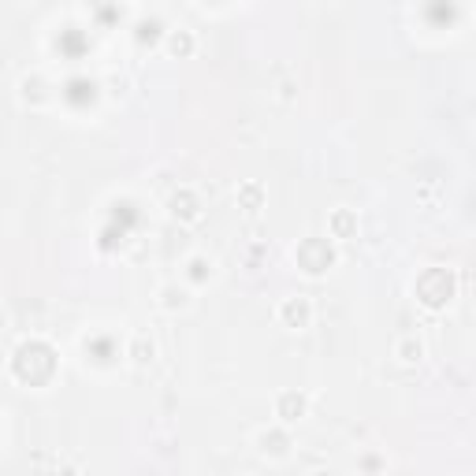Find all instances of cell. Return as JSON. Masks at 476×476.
Returning a JSON list of instances; mask_svg holds the SVG:
<instances>
[{"label":"cell","instance_id":"6da1fadb","mask_svg":"<svg viewBox=\"0 0 476 476\" xmlns=\"http://www.w3.org/2000/svg\"><path fill=\"white\" fill-rule=\"evenodd\" d=\"M417 294H420V301H425V306H432V309L446 306V301L454 298V275L446 272V268H428V272L417 280Z\"/></svg>","mask_w":476,"mask_h":476},{"label":"cell","instance_id":"7a4b0ae2","mask_svg":"<svg viewBox=\"0 0 476 476\" xmlns=\"http://www.w3.org/2000/svg\"><path fill=\"white\" fill-rule=\"evenodd\" d=\"M15 368H19L23 380L42 383V380L52 376V353H49L45 346H23L19 357H15Z\"/></svg>","mask_w":476,"mask_h":476},{"label":"cell","instance_id":"3957f363","mask_svg":"<svg viewBox=\"0 0 476 476\" xmlns=\"http://www.w3.org/2000/svg\"><path fill=\"white\" fill-rule=\"evenodd\" d=\"M298 264L316 275L332 264V249H327V242H320V238H306V242L298 246Z\"/></svg>","mask_w":476,"mask_h":476},{"label":"cell","instance_id":"277c9868","mask_svg":"<svg viewBox=\"0 0 476 476\" xmlns=\"http://www.w3.org/2000/svg\"><path fill=\"white\" fill-rule=\"evenodd\" d=\"M280 320L287 327H309V320H313L309 298H287L283 306H280Z\"/></svg>","mask_w":476,"mask_h":476},{"label":"cell","instance_id":"5b68a950","mask_svg":"<svg viewBox=\"0 0 476 476\" xmlns=\"http://www.w3.org/2000/svg\"><path fill=\"white\" fill-rule=\"evenodd\" d=\"M275 413H280V420H298L301 413H306V399L301 394H294V391H287V394H280V402H275Z\"/></svg>","mask_w":476,"mask_h":476},{"label":"cell","instance_id":"8992f818","mask_svg":"<svg viewBox=\"0 0 476 476\" xmlns=\"http://www.w3.org/2000/svg\"><path fill=\"white\" fill-rule=\"evenodd\" d=\"M171 213H175L179 220H197V197L190 190H179L175 197H171Z\"/></svg>","mask_w":476,"mask_h":476},{"label":"cell","instance_id":"52a82bcc","mask_svg":"<svg viewBox=\"0 0 476 476\" xmlns=\"http://www.w3.org/2000/svg\"><path fill=\"white\" fill-rule=\"evenodd\" d=\"M261 451L272 454V458H283L287 454V435L283 432H264L261 435Z\"/></svg>","mask_w":476,"mask_h":476},{"label":"cell","instance_id":"ba28073f","mask_svg":"<svg viewBox=\"0 0 476 476\" xmlns=\"http://www.w3.org/2000/svg\"><path fill=\"white\" fill-rule=\"evenodd\" d=\"M261 187H257V182H249V187H242V190H238V205H242L246 208V213H257V208H261Z\"/></svg>","mask_w":476,"mask_h":476},{"label":"cell","instance_id":"9c48e42d","mask_svg":"<svg viewBox=\"0 0 476 476\" xmlns=\"http://www.w3.org/2000/svg\"><path fill=\"white\" fill-rule=\"evenodd\" d=\"M394 353H399V361L413 365V361H420V357H425V346H420L417 339H402V342H399V350H394Z\"/></svg>","mask_w":476,"mask_h":476},{"label":"cell","instance_id":"30bf717a","mask_svg":"<svg viewBox=\"0 0 476 476\" xmlns=\"http://www.w3.org/2000/svg\"><path fill=\"white\" fill-rule=\"evenodd\" d=\"M332 231H335L339 238L353 234V231H357V220H353V213H346V208H339V213L332 216Z\"/></svg>","mask_w":476,"mask_h":476},{"label":"cell","instance_id":"8fae6325","mask_svg":"<svg viewBox=\"0 0 476 476\" xmlns=\"http://www.w3.org/2000/svg\"><path fill=\"white\" fill-rule=\"evenodd\" d=\"M168 49L175 52V56H187V52L194 49V37L190 34H171V42H168Z\"/></svg>","mask_w":476,"mask_h":476},{"label":"cell","instance_id":"7c38bea8","mask_svg":"<svg viewBox=\"0 0 476 476\" xmlns=\"http://www.w3.org/2000/svg\"><path fill=\"white\" fill-rule=\"evenodd\" d=\"M164 306H168V309H182V306H187V294H182V290H175V287H168V290H164Z\"/></svg>","mask_w":476,"mask_h":476},{"label":"cell","instance_id":"4fadbf2b","mask_svg":"<svg viewBox=\"0 0 476 476\" xmlns=\"http://www.w3.org/2000/svg\"><path fill=\"white\" fill-rule=\"evenodd\" d=\"M153 353H156V350H153V342H145V339H138V342H134V361H138V365L153 361Z\"/></svg>","mask_w":476,"mask_h":476},{"label":"cell","instance_id":"5bb4252c","mask_svg":"<svg viewBox=\"0 0 476 476\" xmlns=\"http://www.w3.org/2000/svg\"><path fill=\"white\" fill-rule=\"evenodd\" d=\"M190 275H194V280H205V275H208V264H205L201 257H194V261H190Z\"/></svg>","mask_w":476,"mask_h":476}]
</instances>
